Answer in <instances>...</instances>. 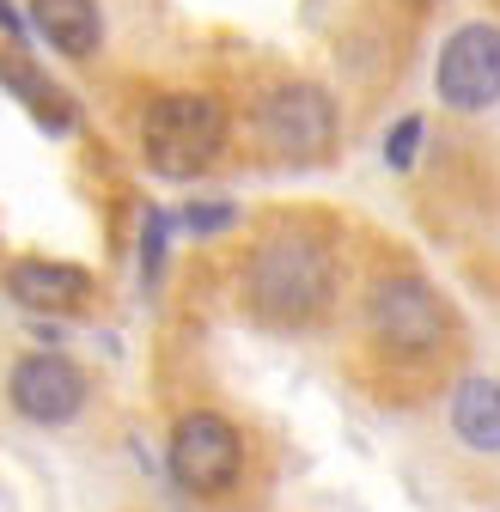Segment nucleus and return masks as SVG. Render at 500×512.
I'll return each instance as SVG.
<instances>
[{
	"mask_svg": "<svg viewBox=\"0 0 500 512\" xmlns=\"http://www.w3.org/2000/svg\"><path fill=\"white\" fill-rule=\"evenodd\" d=\"M415 147H421V116H403V122L391 128V141H385L391 171H409V165H415Z\"/></svg>",
	"mask_w": 500,
	"mask_h": 512,
	"instance_id": "obj_12",
	"label": "nucleus"
},
{
	"mask_svg": "<svg viewBox=\"0 0 500 512\" xmlns=\"http://www.w3.org/2000/svg\"><path fill=\"white\" fill-rule=\"evenodd\" d=\"M372 336L397 354H433L440 336L452 330V305L440 299V287H427L421 275H391L372 287Z\"/></svg>",
	"mask_w": 500,
	"mask_h": 512,
	"instance_id": "obj_4",
	"label": "nucleus"
},
{
	"mask_svg": "<svg viewBox=\"0 0 500 512\" xmlns=\"http://www.w3.org/2000/svg\"><path fill=\"white\" fill-rule=\"evenodd\" d=\"M141 250H147V275H153L159 269V250H165V214H147V244Z\"/></svg>",
	"mask_w": 500,
	"mask_h": 512,
	"instance_id": "obj_14",
	"label": "nucleus"
},
{
	"mask_svg": "<svg viewBox=\"0 0 500 512\" xmlns=\"http://www.w3.org/2000/svg\"><path fill=\"white\" fill-rule=\"evenodd\" d=\"M141 147H147V165L171 183L202 177L214 165V153L226 147V110L208 92H171L147 110Z\"/></svg>",
	"mask_w": 500,
	"mask_h": 512,
	"instance_id": "obj_2",
	"label": "nucleus"
},
{
	"mask_svg": "<svg viewBox=\"0 0 500 512\" xmlns=\"http://www.w3.org/2000/svg\"><path fill=\"white\" fill-rule=\"evenodd\" d=\"M452 427L470 452H500V384L494 378H464L452 391Z\"/></svg>",
	"mask_w": 500,
	"mask_h": 512,
	"instance_id": "obj_11",
	"label": "nucleus"
},
{
	"mask_svg": "<svg viewBox=\"0 0 500 512\" xmlns=\"http://www.w3.org/2000/svg\"><path fill=\"white\" fill-rule=\"evenodd\" d=\"M330 287H336V256L318 232H281L269 238L244 269V299L263 324H311L324 305H330Z\"/></svg>",
	"mask_w": 500,
	"mask_h": 512,
	"instance_id": "obj_1",
	"label": "nucleus"
},
{
	"mask_svg": "<svg viewBox=\"0 0 500 512\" xmlns=\"http://www.w3.org/2000/svg\"><path fill=\"white\" fill-rule=\"evenodd\" d=\"M0 37H25V25H19V13L7 7V0H0Z\"/></svg>",
	"mask_w": 500,
	"mask_h": 512,
	"instance_id": "obj_15",
	"label": "nucleus"
},
{
	"mask_svg": "<svg viewBox=\"0 0 500 512\" xmlns=\"http://www.w3.org/2000/svg\"><path fill=\"white\" fill-rule=\"evenodd\" d=\"M171 476L183 494H226L238 482V464H244V439L226 415L214 409H196V415H183L171 427Z\"/></svg>",
	"mask_w": 500,
	"mask_h": 512,
	"instance_id": "obj_5",
	"label": "nucleus"
},
{
	"mask_svg": "<svg viewBox=\"0 0 500 512\" xmlns=\"http://www.w3.org/2000/svg\"><path fill=\"white\" fill-rule=\"evenodd\" d=\"M183 226H190V232H220V226H232V208L226 202H202V208L183 214Z\"/></svg>",
	"mask_w": 500,
	"mask_h": 512,
	"instance_id": "obj_13",
	"label": "nucleus"
},
{
	"mask_svg": "<svg viewBox=\"0 0 500 512\" xmlns=\"http://www.w3.org/2000/svg\"><path fill=\"white\" fill-rule=\"evenodd\" d=\"M0 86H7L31 116H37V128H49V135H74V98L61 92V86H49L25 55H0Z\"/></svg>",
	"mask_w": 500,
	"mask_h": 512,
	"instance_id": "obj_9",
	"label": "nucleus"
},
{
	"mask_svg": "<svg viewBox=\"0 0 500 512\" xmlns=\"http://www.w3.org/2000/svg\"><path fill=\"white\" fill-rule=\"evenodd\" d=\"M7 293H13V305H25V311H80L86 299H92V275L86 269H74V263H49V256H25V263H13L7 269Z\"/></svg>",
	"mask_w": 500,
	"mask_h": 512,
	"instance_id": "obj_8",
	"label": "nucleus"
},
{
	"mask_svg": "<svg viewBox=\"0 0 500 512\" xmlns=\"http://www.w3.org/2000/svg\"><path fill=\"white\" fill-rule=\"evenodd\" d=\"M31 13H37V31L49 37V49L74 55V61L92 55L104 37V19H98L92 0H31Z\"/></svg>",
	"mask_w": 500,
	"mask_h": 512,
	"instance_id": "obj_10",
	"label": "nucleus"
},
{
	"mask_svg": "<svg viewBox=\"0 0 500 512\" xmlns=\"http://www.w3.org/2000/svg\"><path fill=\"white\" fill-rule=\"evenodd\" d=\"M7 397L25 421L37 427H61L86 409V372L68 354H25L7 378Z\"/></svg>",
	"mask_w": 500,
	"mask_h": 512,
	"instance_id": "obj_7",
	"label": "nucleus"
},
{
	"mask_svg": "<svg viewBox=\"0 0 500 512\" xmlns=\"http://www.w3.org/2000/svg\"><path fill=\"white\" fill-rule=\"evenodd\" d=\"M433 86H440V98L452 110H488L500 98V31L494 25H464L440 49Z\"/></svg>",
	"mask_w": 500,
	"mask_h": 512,
	"instance_id": "obj_6",
	"label": "nucleus"
},
{
	"mask_svg": "<svg viewBox=\"0 0 500 512\" xmlns=\"http://www.w3.org/2000/svg\"><path fill=\"white\" fill-rule=\"evenodd\" d=\"M257 135L287 165H318L336 147V104L324 86H305V80L275 86L257 110Z\"/></svg>",
	"mask_w": 500,
	"mask_h": 512,
	"instance_id": "obj_3",
	"label": "nucleus"
}]
</instances>
